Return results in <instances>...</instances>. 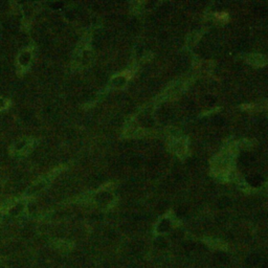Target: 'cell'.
Instances as JSON below:
<instances>
[{
    "label": "cell",
    "instance_id": "obj_1",
    "mask_svg": "<svg viewBox=\"0 0 268 268\" xmlns=\"http://www.w3.org/2000/svg\"><path fill=\"white\" fill-rule=\"evenodd\" d=\"M260 261H261V259H260L259 254H251V256H248L246 258L245 264H246L247 266H249V267H254V266H256V265L259 264Z\"/></svg>",
    "mask_w": 268,
    "mask_h": 268
},
{
    "label": "cell",
    "instance_id": "obj_2",
    "mask_svg": "<svg viewBox=\"0 0 268 268\" xmlns=\"http://www.w3.org/2000/svg\"><path fill=\"white\" fill-rule=\"evenodd\" d=\"M215 259L217 262L221 263V264H224V263H227L228 262V257L226 254L224 252H217L215 254Z\"/></svg>",
    "mask_w": 268,
    "mask_h": 268
},
{
    "label": "cell",
    "instance_id": "obj_3",
    "mask_svg": "<svg viewBox=\"0 0 268 268\" xmlns=\"http://www.w3.org/2000/svg\"><path fill=\"white\" fill-rule=\"evenodd\" d=\"M169 226H170L169 221L163 220L161 223L159 224V226H158V231H165L167 229H169Z\"/></svg>",
    "mask_w": 268,
    "mask_h": 268
},
{
    "label": "cell",
    "instance_id": "obj_4",
    "mask_svg": "<svg viewBox=\"0 0 268 268\" xmlns=\"http://www.w3.org/2000/svg\"><path fill=\"white\" fill-rule=\"evenodd\" d=\"M156 243H157L158 246H160V247H165V240H163V239H161V238L158 239Z\"/></svg>",
    "mask_w": 268,
    "mask_h": 268
},
{
    "label": "cell",
    "instance_id": "obj_5",
    "mask_svg": "<svg viewBox=\"0 0 268 268\" xmlns=\"http://www.w3.org/2000/svg\"><path fill=\"white\" fill-rule=\"evenodd\" d=\"M262 268H268V260H265L262 264Z\"/></svg>",
    "mask_w": 268,
    "mask_h": 268
}]
</instances>
